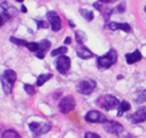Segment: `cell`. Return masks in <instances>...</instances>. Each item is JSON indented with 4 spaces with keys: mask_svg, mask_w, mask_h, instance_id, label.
<instances>
[{
    "mask_svg": "<svg viewBox=\"0 0 146 138\" xmlns=\"http://www.w3.org/2000/svg\"><path fill=\"white\" fill-rule=\"evenodd\" d=\"M17 75L13 70H6L3 73L1 76V84H3V89L5 92V94H10L12 92V87L16 82Z\"/></svg>",
    "mask_w": 146,
    "mask_h": 138,
    "instance_id": "6da1fadb",
    "label": "cell"
},
{
    "mask_svg": "<svg viewBox=\"0 0 146 138\" xmlns=\"http://www.w3.org/2000/svg\"><path fill=\"white\" fill-rule=\"evenodd\" d=\"M116 61H117V52L115 49H110L106 54L98 59V66L101 70H105V68L111 67L113 64H116Z\"/></svg>",
    "mask_w": 146,
    "mask_h": 138,
    "instance_id": "7a4b0ae2",
    "label": "cell"
},
{
    "mask_svg": "<svg viewBox=\"0 0 146 138\" xmlns=\"http://www.w3.org/2000/svg\"><path fill=\"white\" fill-rule=\"evenodd\" d=\"M98 104L101 108H104L105 110H113V109L118 108V105H119V100H118L116 96H113V95H105V96L99 98Z\"/></svg>",
    "mask_w": 146,
    "mask_h": 138,
    "instance_id": "3957f363",
    "label": "cell"
},
{
    "mask_svg": "<svg viewBox=\"0 0 146 138\" xmlns=\"http://www.w3.org/2000/svg\"><path fill=\"white\" fill-rule=\"evenodd\" d=\"M104 130L106 131L107 133H110V135H115V136H118L121 135V133L123 132V126L121 125L119 122L117 121H111V120H106L104 123Z\"/></svg>",
    "mask_w": 146,
    "mask_h": 138,
    "instance_id": "277c9868",
    "label": "cell"
},
{
    "mask_svg": "<svg viewBox=\"0 0 146 138\" xmlns=\"http://www.w3.org/2000/svg\"><path fill=\"white\" fill-rule=\"evenodd\" d=\"M95 87H96V82L94 80H89V78H86V80H83L80 81L78 83V92L82 94H91L95 89Z\"/></svg>",
    "mask_w": 146,
    "mask_h": 138,
    "instance_id": "5b68a950",
    "label": "cell"
},
{
    "mask_svg": "<svg viewBox=\"0 0 146 138\" xmlns=\"http://www.w3.org/2000/svg\"><path fill=\"white\" fill-rule=\"evenodd\" d=\"M29 130L34 136L39 137V136L44 135V133L49 132L50 130H51V127H50V125L44 123V122H31L29 123Z\"/></svg>",
    "mask_w": 146,
    "mask_h": 138,
    "instance_id": "8992f818",
    "label": "cell"
},
{
    "mask_svg": "<svg viewBox=\"0 0 146 138\" xmlns=\"http://www.w3.org/2000/svg\"><path fill=\"white\" fill-rule=\"evenodd\" d=\"M58 108H60V111L62 114H68V113L72 111V110L76 108V100H74V98L71 96V95L62 98L60 104H58Z\"/></svg>",
    "mask_w": 146,
    "mask_h": 138,
    "instance_id": "52a82bcc",
    "label": "cell"
},
{
    "mask_svg": "<svg viewBox=\"0 0 146 138\" xmlns=\"http://www.w3.org/2000/svg\"><path fill=\"white\" fill-rule=\"evenodd\" d=\"M106 120L107 117L100 111H96V110H91L85 115V121L89 123H104Z\"/></svg>",
    "mask_w": 146,
    "mask_h": 138,
    "instance_id": "ba28073f",
    "label": "cell"
},
{
    "mask_svg": "<svg viewBox=\"0 0 146 138\" xmlns=\"http://www.w3.org/2000/svg\"><path fill=\"white\" fill-rule=\"evenodd\" d=\"M71 67V60L70 58L66 56V55H60V58L57 59L56 61V68L57 71L62 73V75H65V73L68 72V70H70Z\"/></svg>",
    "mask_w": 146,
    "mask_h": 138,
    "instance_id": "9c48e42d",
    "label": "cell"
},
{
    "mask_svg": "<svg viewBox=\"0 0 146 138\" xmlns=\"http://www.w3.org/2000/svg\"><path fill=\"white\" fill-rule=\"evenodd\" d=\"M46 17H48V21H49L50 26H51L52 31L57 32V31L61 29V18L56 12L55 11H49L46 13Z\"/></svg>",
    "mask_w": 146,
    "mask_h": 138,
    "instance_id": "30bf717a",
    "label": "cell"
},
{
    "mask_svg": "<svg viewBox=\"0 0 146 138\" xmlns=\"http://www.w3.org/2000/svg\"><path fill=\"white\" fill-rule=\"evenodd\" d=\"M129 121L133 123H140L146 120V108H140L133 115H129Z\"/></svg>",
    "mask_w": 146,
    "mask_h": 138,
    "instance_id": "8fae6325",
    "label": "cell"
},
{
    "mask_svg": "<svg viewBox=\"0 0 146 138\" xmlns=\"http://www.w3.org/2000/svg\"><path fill=\"white\" fill-rule=\"evenodd\" d=\"M105 28L107 29H111V31H124L127 33H129L131 31V27L128 25V23H117V22H110V23H106L105 25Z\"/></svg>",
    "mask_w": 146,
    "mask_h": 138,
    "instance_id": "7c38bea8",
    "label": "cell"
},
{
    "mask_svg": "<svg viewBox=\"0 0 146 138\" xmlns=\"http://www.w3.org/2000/svg\"><path fill=\"white\" fill-rule=\"evenodd\" d=\"M50 47H51V43H50L48 39H43L42 42L39 43V50L36 52V58L38 59H44L45 54H46L48 49H50Z\"/></svg>",
    "mask_w": 146,
    "mask_h": 138,
    "instance_id": "4fadbf2b",
    "label": "cell"
},
{
    "mask_svg": "<svg viewBox=\"0 0 146 138\" xmlns=\"http://www.w3.org/2000/svg\"><path fill=\"white\" fill-rule=\"evenodd\" d=\"M76 53H77V55L80 58V59H90V58H93L94 56V54H93V52H90V50L86 48V47H83V45H79V47H77V49H76Z\"/></svg>",
    "mask_w": 146,
    "mask_h": 138,
    "instance_id": "5bb4252c",
    "label": "cell"
},
{
    "mask_svg": "<svg viewBox=\"0 0 146 138\" xmlns=\"http://www.w3.org/2000/svg\"><path fill=\"white\" fill-rule=\"evenodd\" d=\"M125 59H127V64L131 65V64H135V62L140 61L141 59H143V55H141V53L139 52V50H135V52H133L131 54H127Z\"/></svg>",
    "mask_w": 146,
    "mask_h": 138,
    "instance_id": "9a60e30c",
    "label": "cell"
},
{
    "mask_svg": "<svg viewBox=\"0 0 146 138\" xmlns=\"http://www.w3.org/2000/svg\"><path fill=\"white\" fill-rule=\"evenodd\" d=\"M51 77H52L51 73H45V75H40L38 78H36V86H38V87L43 86L45 82H48Z\"/></svg>",
    "mask_w": 146,
    "mask_h": 138,
    "instance_id": "2e32d148",
    "label": "cell"
},
{
    "mask_svg": "<svg viewBox=\"0 0 146 138\" xmlns=\"http://www.w3.org/2000/svg\"><path fill=\"white\" fill-rule=\"evenodd\" d=\"M129 109H130V104L128 102L119 103V105H118V116H122V115L124 114L125 111H128Z\"/></svg>",
    "mask_w": 146,
    "mask_h": 138,
    "instance_id": "e0dca14e",
    "label": "cell"
},
{
    "mask_svg": "<svg viewBox=\"0 0 146 138\" xmlns=\"http://www.w3.org/2000/svg\"><path fill=\"white\" fill-rule=\"evenodd\" d=\"M79 13L85 18L86 21H93L94 20V13H93V11H90V10H86V9H80Z\"/></svg>",
    "mask_w": 146,
    "mask_h": 138,
    "instance_id": "ac0fdd59",
    "label": "cell"
},
{
    "mask_svg": "<svg viewBox=\"0 0 146 138\" xmlns=\"http://www.w3.org/2000/svg\"><path fill=\"white\" fill-rule=\"evenodd\" d=\"M76 42L78 44H84L86 42V34L82 31H76Z\"/></svg>",
    "mask_w": 146,
    "mask_h": 138,
    "instance_id": "d6986e66",
    "label": "cell"
},
{
    "mask_svg": "<svg viewBox=\"0 0 146 138\" xmlns=\"http://www.w3.org/2000/svg\"><path fill=\"white\" fill-rule=\"evenodd\" d=\"M135 102L138 103V104H143V103L146 102V89H143L138 95H136Z\"/></svg>",
    "mask_w": 146,
    "mask_h": 138,
    "instance_id": "ffe728a7",
    "label": "cell"
},
{
    "mask_svg": "<svg viewBox=\"0 0 146 138\" xmlns=\"http://www.w3.org/2000/svg\"><path fill=\"white\" fill-rule=\"evenodd\" d=\"M67 48L66 47H60V48H57V49H55L51 52V55L52 56H60V55H65L67 53Z\"/></svg>",
    "mask_w": 146,
    "mask_h": 138,
    "instance_id": "44dd1931",
    "label": "cell"
},
{
    "mask_svg": "<svg viewBox=\"0 0 146 138\" xmlns=\"http://www.w3.org/2000/svg\"><path fill=\"white\" fill-rule=\"evenodd\" d=\"M3 138H20V135L13 130H9L3 133Z\"/></svg>",
    "mask_w": 146,
    "mask_h": 138,
    "instance_id": "7402d4cb",
    "label": "cell"
},
{
    "mask_svg": "<svg viewBox=\"0 0 146 138\" xmlns=\"http://www.w3.org/2000/svg\"><path fill=\"white\" fill-rule=\"evenodd\" d=\"M27 49L29 50L32 53H36L39 50V44L38 43H27Z\"/></svg>",
    "mask_w": 146,
    "mask_h": 138,
    "instance_id": "603a6c76",
    "label": "cell"
},
{
    "mask_svg": "<svg viewBox=\"0 0 146 138\" xmlns=\"http://www.w3.org/2000/svg\"><path fill=\"white\" fill-rule=\"evenodd\" d=\"M23 88L27 92V94H29V95H33L35 94V88H34V86H32V84H23Z\"/></svg>",
    "mask_w": 146,
    "mask_h": 138,
    "instance_id": "cb8c5ba5",
    "label": "cell"
},
{
    "mask_svg": "<svg viewBox=\"0 0 146 138\" xmlns=\"http://www.w3.org/2000/svg\"><path fill=\"white\" fill-rule=\"evenodd\" d=\"M10 40H11V43H13V44H17V45H27V42H26V40H23V39H18V38H15V37H11Z\"/></svg>",
    "mask_w": 146,
    "mask_h": 138,
    "instance_id": "d4e9b609",
    "label": "cell"
},
{
    "mask_svg": "<svg viewBox=\"0 0 146 138\" xmlns=\"http://www.w3.org/2000/svg\"><path fill=\"white\" fill-rule=\"evenodd\" d=\"M36 23H38V28H48L49 27V22H45V21H40V20H36Z\"/></svg>",
    "mask_w": 146,
    "mask_h": 138,
    "instance_id": "484cf974",
    "label": "cell"
},
{
    "mask_svg": "<svg viewBox=\"0 0 146 138\" xmlns=\"http://www.w3.org/2000/svg\"><path fill=\"white\" fill-rule=\"evenodd\" d=\"M85 138H100L98 133H93V132H86L85 133Z\"/></svg>",
    "mask_w": 146,
    "mask_h": 138,
    "instance_id": "4316f807",
    "label": "cell"
},
{
    "mask_svg": "<svg viewBox=\"0 0 146 138\" xmlns=\"http://www.w3.org/2000/svg\"><path fill=\"white\" fill-rule=\"evenodd\" d=\"M124 9H125V4L122 3L116 7V10H117V12H124Z\"/></svg>",
    "mask_w": 146,
    "mask_h": 138,
    "instance_id": "83f0119b",
    "label": "cell"
},
{
    "mask_svg": "<svg viewBox=\"0 0 146 138\" xmlns=\"http://www.w3.org/2000/svg\"><path fill=\"white\" fill-rule=\"evenodd\" d=\"M101 4H102L101 1H100V3H95V4H94V7H95V9H98V10H100V11H102V10H104V7H102Z\"/></svg>",
    "mask_w": 146,
    "mask_h": 138,
    "instance_id": "f1b7e54d",
    "label": "cell"
},
{
    "mask_svg": "<svg viewBox=\"0 0 146 138\" xmlns=\"http://www.w3.org/2000/svg\"><path fill=\"white\" fill-rule=\"evenodd\" d=\"M5 20H6L5 15H3V13H0V26H3V25H4V22H5Z\"/></svg>",
    "mask_w": 146,
    "mask_h": 138,
    "instance_id": "f546056e",
    "label": "cell"
},
{
    "mask_svg": "<svg viewBox=\"0 0 146 138\" xmlns=\"http://www.w3.org/2000/svg\"><path fill=\"white\" fill-rule=\"evenodd\" d=\"M71 42H72V39L70 38V37H67L66 40H65V43H66V44H71Z\"/></svg>",
    "mask_w": 146,
    "mask_h": 138,
    "instance_id": "4dcf8cb0",
    "label": "cell"
},
{
    "mask_svg": "<svg viewBox=\"0 0 146 138\" xmlns=\"http://www.w3.org/2000/svg\"><path fill=\"white\" fill-rule=\"evenodd\" d=\"M99 1H101V3H113V1H116V0H99Z\"/></svg>",
    "mask_w": 146,
    "mask_h": 138,
    "instance_id": "1f68e13d",
    "label": "cell"
},
{
    "mask_svg": "<svg viewBox=\"0 0 146 138\" xmlns=\"http://www.w3.org/2000/svg\"><path fill=\"white\" fill-rule=\"evenodd\" d=\"M21 11L26 13V12H27V7H26V6H22V7H21Z\"/></svg>",
    "mask_w": 146,
    "mask_h": 138,
    "instance_id": "d6a6232c",
    "label": "cell"
},
{
    "mask_svg": "<svg viewBox=\"0 0 146 138\" xmlns=\"http://www.w3.org/2000/svg\"><path fill=\"white\" fill-rule=\"evenodd\" d=\"M70 26H72V27H74V23H73L72 21H70Z\"/></svg>",
    "mask_w": 146,
    "mask_h": 138,
    "instance_id": "836d02e7",
    "label": "cell"
},
{
    "mask_svg": "<svg viewBox=\"0 0 146 138\" xmlns=\"http://www.w3.org/2000/svg\"><path fill=\"white\" fill-rule=\"evenodd\" d=\"M16 1H18V3H22V1H23V0H16Z\"/></svg>",
    "mask_w": 146,
    "mask_h": 138,
    "instance_id": "e575fe53",
    "label": "cell"
},
{
    "mask_svg": "<svg viewBox=\"0 0 146 138\" xmlns=\"http://www.w3.org/2000/svg\"><path fill=\"white\" fill-rule=\"evenodd\" d=\"M145 11H146V6H145Z\"/></svg>",
    "mask_w": 146,
    "mask_h": 138,
    "instance_id": "d590c367",
    "label": "cell"
}]
</instances>
